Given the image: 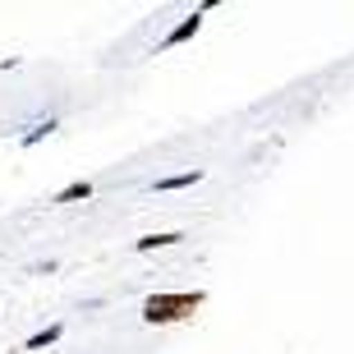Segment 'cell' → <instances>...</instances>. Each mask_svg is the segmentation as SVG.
Masks as SVG:
<instances>
[{"label": "cell", "instance_id": "1", "mask_svg": "<svg viewBox=\"0 0 354 354\" xmlns=\"http://www.w3.org/2000/svg\"><path fill=\"white\" fill-rule=\"evenodd\" d=\"M203 290H161V295H147L143 299V322L147 327H171V322H184L203 308Z\"/></svg>", "mask_w": 354, "mask_h": 354}, {"label": "cell", "instance_id": "2", "mask_svg": "<svg viewBox=\"0 0 354 354\" xmlns=\"http://www.w3.org/2000/svg\"><path fill=\"white\" fill-rule=\"evenodd\" d=\"M198 28H203V10H194L189 19H180V24L161 37V51H166V46H180V41H189V37H198Z\"/></svg>", "mask_w": 354, "mask_h": 354}, {"label": "cell", "instance_id": "3", "mask_svg": "<svg viewBox=\"0 0 354 354\" xmlns=\"http://www.w3.org/2000/svg\"><path fill=\"white\" fill-rule=\"evenodd\" d=\"M92 198V180H74V184H65L60 194L51 198V207H69V203H88Z\"/></svg>", "mask_w": 354, "mask_h": 354}, {"label": "cell", "instance_id": "4", "mask_svg": "<svg viewBox=\"0 0 354 354\" xmlns=\"http://www.w3.org/2000/svg\"><path fill=\"white\" fill-rule=\"evenodd\" d=\"M180 230H157V235H143L133 239V253H152V249H171V244H180Z\"/></svg>", "mask_w": 354, "mask_h": 354}, {"label": "cell", "instance_id": "5", "mask_svg": "<svg viewBox=\"0 0 354 354\" xmlns=\"http://www.w3.org/2000/svg\"><path fill=\"white\" fill-rule=\"evenodd\" d=\"M198 180H203V171L194 166V171H180V175H166V180H157L152 189H157V194H175V189H189V184H198Z\"/></svg>", "mask_w": 354, "mask_h": 354}, {"label": "cell", "instance_id": "6", "mask_svg": "<svg viewBox=\"0 0 354 354\" xmlns=\"http://www.w3.org/2000/svg\"><path fill=\"white\" fill-rule=\"evenodd\" d=\"M60 336H65V327H60V322H51V327L32 331V336H28V341H24V350H51V345L60 341Z\"/></svg>", "mask_w": 354, "mask_h": 354}, {"label": "cell", "instance_id": "7", "mask_svg": "<svg viewBox=\"0 0 354 354\" xmlns=\"http://www.w3.org/2000/svg\"><path fill=\"white\" fill-rule=\"evenodd\" d=\"M55 129H60V120H41V124H32V129L19 138V143H24V147H37L41 138H46V133H55Z\"/></svg>", "mask_w": 354, "mask_h": 354}]
</instances>
